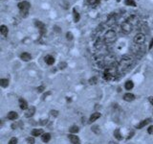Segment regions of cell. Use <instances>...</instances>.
I'll use <instances>...</instances> for the list:
<instances>
[{
  "label": "cell",
  "instance_id": "cell-4",
  "mask_svg": "<svg viewBox=\"0 0 153 144\" xmlns=\"http://www.w3.org/2000/svg\"><path fill=\"white\" fill-rule=\"evenodd\" d=\"M116 40V33L113 30H109L105 33L104 35V42L106 44H110L113 43Z\"/></svg>",
  "mask_w": 153,
  "mask_h": 144
},
{
  "label": "cell",
  "instance_id": "cell-19",
  "mask_svg": "<svg viewBox=\"0 0 153 144\" xmlns=\"http://www.w3.org/2000/svg\"><path fill=\"white\" fill-rule=\"evenodd\" d=\"M100 112H95V113H93L92 115H91V117H90V119H89V121L92 123V122H94V121H96L98 118H100Z\"/></svg>",
  "mask_w": 153,
  "mask_h": 144
},
{
  "label": "cell",
  "instance_id": "cell-42",
  "mask_svg": "<svg viewBox=\"0 0 153 144\" xmlns=\"http://www.w3.org/2000/svg\"><path fill=\"white\" fill-rule=\"evenodd\" d=\"M148 100H149L150 104H151V105H153V97H149V98H148Z\"/></svg>",
  "mask_w": 153,
  "mask_h": 144
},
{
  "label": "cell",
  "instance_id": "cell-16",
  "mask_svg": "<svg viewBox=\"0 0 153 144\" xmlns=\"http://www.w3.org/2000/svg\"><path fill=\"white\" fill-rule=\"evenodd\" d=\"M7 117H8V119H10V120H15V119L18 117V114H17L16 111H10V112L8 113Z\"/></svg>",
  "mask_w": 153,
  "mask_h": 144
},
{
  "label": "cell",
  "instance_id": "cell-29",
  "mask_svg": "<svg viewBox=\"0 0 153 144\" xmlns=\"http://www.w3.org/2000/svg\"><path fill=\"white\" fill-rule=\"evenodd\" d=\"M100 0H87V2L90 4V5H93V6H96L100 3Z\"/></svg>",
  "mask_w": 153,
  "mask_h": 144
},
{
  "label": "cell",
  "instance_id": "cell-27",
  "mask_svg": "<svg viewBox=\"0 0 153 144\" xmlns=\"http://www.w3.org/2000/svg\"><path fill=\"white\" fill-rule=\"evenodd\" d=\"M78 131H79V129H78V127H77V126H76V125L72 126V127L69 129V132H70L71 134H76Z\"/></svg>",
  "mask_w": 153,
  "mask_h": 144
},
{
  "label": "cell",
  "instance_id": "cell-37",
  "mask_svg": "<svg viewBox=\"0 0 153 144\" xmlns=\"http://www.w3.org/2000/svg\"><path fill=\"white\" fill-rule=\"evenodd\" d=\"M50 113H51L53 116H55V117L59 115V111H50Z\"/></svg>",
  "mask_w": 153,
  "mask_h": 144
},
{
  "label": "cell",
  "instance_id": "cell-33",
  "mask_svg": "<svg viewBox=\"0 0 153 144\" xmlns=\"http://www.w3.org/2000/svg\"><path fill=\"white\" fill-rule=\"evenodd\" d=\"M59 67L60 69H64V68L67 67V64H66V63H60V64L59 65Z\"/></svg>",
  "mask_w": 153,
  "mask_h": 144
},
{
  "label": "cell",
  "instance_id": "cell-20",
  "mask_svg": "<svg viewBox=\"0 0 153 144\" xmlns=\"http://www.w3.org/2000/svg\"><path fill=\"white\" fill-rule=\"evenodd\" d=\"M41 139L43 142H49L50 139H51V135L49 133H46V134H43L42 137H41Z\"/></svg>",
  "mask_w": 153,
  "mask_h": 144
},
{
  "label": "cell",
  "instance_id": "cell-44",
  "mask_svg": "<svg viewBox=\"0 0 153 144\" xmlns=\"http://www.w3.org/2000/svg\"><path fill=\"white\" fill-rule=\"evenodd\" d=\"M117 1H118V2H120V1H121V0H117Z\"/></svg>",
  "mask_w": 153,
  "mask_h": 144
},
{
  "label": "cell",
  "instance_id": "cell-1",
  "mask_svg": "<svg viewBox=\"0 0 153 144\" xmlns=\"http://www.w3.org/2000/svg\"><path fill=\"white\" fill-rule=\"evenodd\" d=\"M133 64H134V59L129 55H124V56H123L121 63L118 65V69L125 71V70L129 69L133 65Z\"/></svg>",
  "mask_w": 153,
  "mask_h": 144
},
{
  "label": "cell",
  "instance_id": "cell-21",
  "mask_svg": "<svg viewBox=\"0 0 153 144\" xmlns=\"http://www.w3.org/2000/svg\"><path fill=\"white\" fill-rule=\"evenodd\" d=\"M0 32H1V34H2L3 37H7L9 31H8V28H7L5 25H1V27H0Z\"/></svg>",
  "mask_w": 153,
  "mask_h": 144
},
{
  "label": "cell",
  "instance_id": "cell-9",
  "mask_svg": "<svg viewBox=\"0 0 153 144\" xmlns=\"http://www.w3.org/2000/svg\"><path fill=\"white\" fill-rule=\"evenodd\" d=\"M35 108L34 106H31V107H29L28 110L26 111L25 116H26L27 118H30V117H32V116L35 114Z\"/></svg>",
  "mask_w": 153,
  "mask_h": 144
},
{
  "label": "cell",
  "instance_id": "cell-35",
  "mask_svg": "<svg viewBox=\"0 0 153 144\" xmlns=\"http://www.w3.org/2000/svg\"><path fill=\"white\" fill-rule=\"evenodd\" d=\"M8 144H17V138H15V137L11 138Z\"/></svg>",
  "mask_w": 153,
  "mask_h": 144
},
{
  "label": "cell",
  "instance_id": "cell-8",
  "mask_svg": "<svg viewBox=\"0 0 153 144\" xmlns=\"http://www.w3.org/2000/svg\"><path fill=\"white\" fill-rule=\"evenodd\" d=\"M117 18H118V16H117L116 13H111V14L108 16V18H107V22H106L107 25H113L114 23H116Z\"/></svg>",
  "mask_w": 153,
  "mask_h": 144
},
{
  "label": "cell",
  "instance_id": "cell-17",
  "mask_svg": "<svg viewBox=\"0 0 153 144\" xmlns=\"http://www.w3.org/2000/svg\"><path fill=\"white\" fill-rule=\"evenodd\" d=\"M45 62H46V64H47V65H54V63H55V59H54V57H52V56L48 55V56H46V57H45Z\"/></svg>",
  "mask_w": 153,
  "mask_h": 144
},
{
  "label": "cell",
  "instance_id": "cell-23",
  "mask_svg": "<svg viewBox=\"0 0 153 144\" xmlns=\"http://www.w3.org/2000/svg\"><path fill=\"white\" fill-rule=\"evenodd\" d=\"M133 86H134V84H133L132 81H127L124 85V87H125L126 90H131L133 88Z\"/></svg>",
  "mask_w": 153,
  "mask_h": 144
},
{
  "label": "cell",
  "instance_id": "cell-7",
  "mask_svg": "<svg viewBox=\"0 0 153 144\" xmlns=\"http://www.w3.org/2000/svg\"><path fill=\"white\" fill-rule=\"evenodd\" d=\"M35 25L38 28V30H39V32H40L41 35H44V34L46 33V26H45L41 21L35 20Z\"/></svg>",
  "mask_w": 153,
  "mask_h": 144
},
{
  "label": "cell",
  "instance_id": "cell-5",
  "mask_svg": "<svg viewBox=\"0 0 153 144\" xmlns=\"http://www.w3.org/2000/svg\"><path fill=\"white\" fill-rule=\"evenodd\" d=\"M121 29H122V31H123L124 34H130V33L132 32L133 25H132V24H130L129 22L125 21V22L122 23V25H121Z\"/></svg>",
  "mask_w": 153,
  "mask_h": 144
},
{
  "label": "cell",
  "instance_id": "cell-45",
  "mask_svg": "<svg viewBox=\"0 0 153 144\" xmlns=\"http://www.w3.org/2000/svg\"><path fill=\"white\" fill-rule=\"evenodd\" d=\"M76 144H79V143H76Z\"/></svg>",
  "mask_w": 153,
  "mask_h": 144
},
{
  "label": "cell",
  "instance_id": "cell-30",
  "mask_svg": "<svg viewBox=\"0 0 153 144\" xmlns=\"http://www.w3.org/2000/svg\"><path fill=\"white\" fill-rule=\"evenodd\" d=\"M89 83H90V85H96V84L98 83L97 77H92V78L89 80Z\"/></svg>",
  "mask_w": 153,
  "mask_h": 144
},
{
  "label": "cell",
  "instance_id": "cell-2",
  "mask_svg": "<svg viewBox=\"0 0 153 144\" xmlns=\"http://www.w3.org/2000/svg\"><path fill=\"white\" fill-rule=\"evenodd\" d=\"M131 51H132V53H133L137 58H141V57L145 54L146 49H145L144 44H137V43H135L134 45H132Z\"/></svg>",
  "mask_w": 153,
  "mask_h": 144
},
{
  "label": "cell",
  "instance_id": "cell-24",
  "mask_svg": "<svg viewBox=\"0 0 153 144\" xmlns=\"http://www.w3.org/2000/svg\"><path fill=\"white\" fill-rule=\"evenodd\" d=\"M103 43H105L101 39H99L98 40H97V42H96V44H95V46H96V48L97 49H100L101 47H102V45H103Z\"/></svg>",
  "mask_w": 153,
  "mask_h": 144
},
{
  "label": "cell",
  "instance_id": "cell-14",
  "mask_svg": "<svg viewBox=\"0 0 153 144\" xmlns=\"http://www.w3.org/2000/svg\"><path fill=\"white\" fill-rule=\"evenodd\" d=\"M19 107H20L21 110H28V108H29L27 102L24 99H22V98L19 99Z\"/></svg>",
  "mask_w": 153,
  "mask_h": 144
},
{
  "label": "cell",
  "instance_id": "cell-25",
  "mask_svg": "<svg viewBox=\"0 0 153 144\" xmlns=\"http://www.w3.org/2000/svg\"><path fill=\"white\" fill-rule=\"evenodd\" d=\"M73 15H74V21H75V22L79 21V18H80V16H79V13L76 12V9H74V10H73Z\"/></svg>",
  "mask_w": 153,
  "mask_h": 144
},
{
  "label": "cell",
  "instance_id": "cell-10",
  "mask_svg": "<svg viewBox=\"0 0 153 144\" xmlns=\"http://www.w3.org/2000/svg\"><path fill=\"white\" fill-rule=\"evenodd\" d=\"M126 21H127V22H129L130 24H132L133 26H134V25H137V24L139 23L138 16H136V15H130V16L126 19Z\"/></svg>",
  "mask_w": 153,
  "mask_h": 144
},
{
  "label": "cell",
  "instance_id": "cell-15",
  "mask_svg": "<svg viewBox=\"0 0 153 144\" xmlns=\"http://www.w3.org/2000/svg\"><path fill=\"white\" fill-rule=\"evenodd\" d=\"M44 133H43V130L42 129H35L32 131V136L33 137H40L42 136Z\"/></svg>",
  "mask_w": 153,
  "mask_h": 144
},
{
  "label": "cell",
  "instance_id": "cell-40",
  "mask_svg": "<svg viewBox=\"0 0 153 144\" xmlns=\"http://www.w3.org/2000/svg\"><path fill=\"white\" fill-rule=\"evenodd\" d=\"M152 47H153V39H151V40H150V43H149V46H148V49L150 50V49H151Z\"/></svg>",
  "mask_w": 153,
  "mask_h": 144
},
{
  "label": "cell",
  "instance_id": "cell-31",
  "mask_svg": "<svg viewBox=\"0 0 153 144\" xmlns=\"http://www.w3.org/2000/svg\"><path fill=\"white\" fill-rule=\"evenodd\" d=\"M60 5H61L62 8H64V9H68V8H69V2H67V1H62V2L60 3Z\"/></svg>",
  "mask_w": 153,
  "mask_h": 144
},
{
  "label": "cell",
  "instance_id": "cell-12",
  "mask_svg": "<svg viewBox=\"0 0 153 144\" xmlns=\"http://www.w3.org/2000/svg\"><path fill=\"white\" fill-rule=\"evenodd\" d=\"M20 58H21V60L24 61V62H29V61L32 59V56H31V54H29V53H27V52H24V53H22V54L20 55Z\"/></svg>",
  "mask_w": 153,
  "mask_h": 144
},
{
  "label": "cell",
  "instance_id": "cell-36",
  "mask_svg": "<svg viewBox=\"0 0 153 144\" xmlns=\"http://www.w3.org/2000/svg\"><path fill=\"white\" fill-rule=\"evenodd\" d=\"M27 142H28V144H35V138L34 137H28Z\"/></svg>",
  "mask_w": 153,
  "mask_h": 144
},
{
  "label": "cell",
  "instance_id": "cell-43",
  "mask_svg": "<svg viewBox=\"0 0 153 144\" xmlns=\"http://www.w3.org/2000/svg\"><path fill=\"white\" fill-rule=\"evenodd\" d=\"M109 144H117V143H115V142H113V141H110Z\"/></svg>",
  "mask_w": 153,
  "mask_h": 144
},
{
  "label": "cell",
  "instance_id": "cell-39",
  "mask_svg": "<svg viewBox=\"0 0 153 144\" xmlns=\"http://www.w3.org/2000/svg\"><path fill=\"white\" fill-rule=\"evenodd\" d=\"M44 89H45L44 85H40L39 87H37V91H38V92H42V91H43Z\"/></svg>",
  "mask_w": 153,
  "mask_h": 144
},
{
  "label": "cell",
  "instance_id": "cell-18",
  "mask_svg": "<svg viewBox=\"0 0 153 144\" xmlns=\"http://www.w3.org/2000/svg\"><path fill=\"white\" fill-rule=\"evenodd\" d=\"M68 137H69V139L71 140V142L73 144L79 143V138H78L76 136H75V135H69Z\"/></svg>",
  "mask_w": 153,
  "mask_h": 144
},
{
  "label": "cell",
  "instance_id": "cell-3",
  "mask_svg": "<svg viewBox=\"0 0 153 144\" xmlns=\"http://www.w3.org/2000/svg\"><path fill=\"white\" fill-rule=\"evenodd\" d=\"M30 7H31V5L28 1H22V2L18 3V8L20 10V14H21L22 17H27L28 16Z\"/></svg>",
  "mask_w": 153,
  "mask_h": 144
},
{
  "label": "cell",
  "instance_id": "cell-26",
  "mask_svg": "<svg viewBox=\"0 0 153 144\" xmlns=\"http://www.w3.org/2000/svg\"><path fill=\"white\" fill-rule=\"evenodd\" d=\"M0 85L2 87H7L9 85V81L8 79H1L0 80Z\"/></svg>",
  "mask_w": 153,
  "mask_h": 144
},
{
  "label": "cell",
  "instance_id": "cell-22",
  "mask_svg": "<svg viewBox=\"0 0 153 144\" xmlns=\"http://www.w3.org/2000/svg\"><path fill=\"white\" fill-rule=\"evenodd\" d=\"M114 137H115L118 140H122V139H123V136L121 135L120 129H116V130L114 131Z\"/></svg>",
  "mask_w": 153,
  "mask_h": 144
},
{
  "label": "cell",
  "instance_id": "cell-34",
  "mask_svg": "<svg viewBox=\"0 0 153 144\" xmlns=\"http://www.w3.org/2000/svg\"><path fill=\"white\" fill-rule=\"evenodd\" d=\"M92 131H93L94 133H96V134H100V129H99L98 126H94V127L92 128Z\"/></svg>",
  "mask_w": 153,
  "mask_h": 144
},
{
  "label": "cell",
  "instance_id": "cell-13",
  "mask_svg": "<svg viewBox=\"0 0 153 144\" xmlns=\"http://www.w3.org/2000/svg\"><path fill=\"white\" fill-rule=\"evenodd\" d=\"M124 99L126 101V102H132L134 99H135V95L132 94V93H125L124 95Z\"/></svg>",
  "mask_w": 153,
  "mask_h": 144
},
{
  "label": "cell",
  "instance_id": "cell-41",
  "mask_svg": "<svg viewBox=\"0 0 153 144\" xmlns=\"http://www.w3.org/2000/svg\"><path fill=\"white\" fill-rule=\"evenodd\" d=\"M50 94H51V92H50V91H49V92H47V93H45V94L43 95V99H45V97H47V96H48V95H50Z\"/></svg>",
  "mask_w": 153,
  "mask_h": 144
},
{
  "label": "cell",
  "instance_id": "cell-38",
  "mask_svg": "<svg viewBox=\"0 0 153 144\" xmlns=\"http://www.w3.org/2000/svg\"><path fill=\"white\" fill-rule=\"evenodd\" d=\"M147 132H148V134H149V135H153V126L148 127V129H147Z\"/></svg>",
  "mask_w": 153,
  "mask_h": 144
},
{
  "label": "cell",
  "instance_id": "cell-28",
  "mask_svg": "<svg viewBox=\"0 0 153 144\" xmlns=\"http://www.w3.org/2000/svg\"><path fill=\"white\" fill-rule=\"evenodd\" d=\"M124 4L127 6H132V7H136V2L134 0H124Z\"/></svg>",
  "mask_w": 153,
  "mask_h": 144
},
{
  "label": "cell",
  "instance_id": "cell-11",
  "mask_svg": "<svg viewBox=\"0 0 153 144\" xmlns=\"http://www.w3.org/2000/svg\"><path fill=\"white\" fill-rule=\"evenodd\" d=\"M151 122V119L150 118H147V119H146V120H143L140 124H138L137 126H136V128L137 129H142V128H144V127H146L148 123H150Z\"/></svg>",
  "mask_w": 153,
  "mask_h": 144
},
{
  "label": "cell",
  "instance_id": "cell-6",
  "mask_svg": "<svg viewBox=\"0 0 153 144\" xmlns=\"http://www.w3.org/2000/svg\"><path fill=\"white\" fill-rule=\"evenodd\" d=\"M134 42L137 44H144V42L146 41V36L143 33H139L134 37Z\"/></svg>",
  "mask_w": 153,
  "mask_h": 144
},
{
  "label": "cell",
  "instance_id": "cell-32",
  "mask_svg": "<svg viewBox=\"0 0 153 144\" xmlns=\"http://www.w3.org/2000/svg\"><path fill=\"white\" fill-rule=\"evenodd\" d=\"M66 39H67L68 40H72V39H73V34L70 33V32L66 33Z\"/></svg>",
  "mask_w": 153,
  "mask_h": 144
}]
</instances>
